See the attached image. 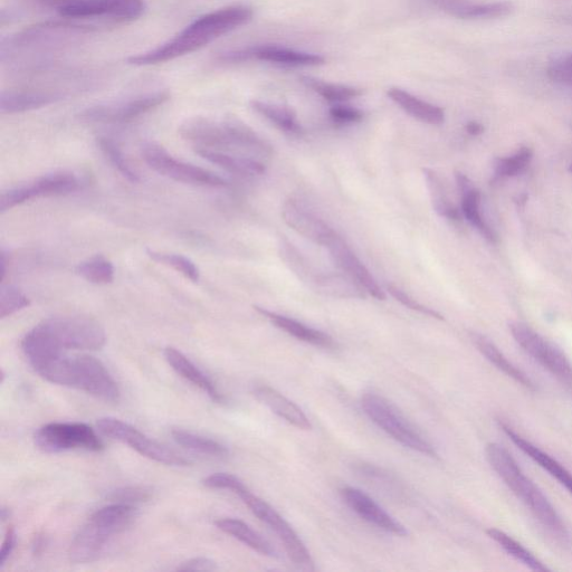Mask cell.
Returning a JSON list of instances; mask_svg holds the SVG:
<instances>
[{"mask_svg":"<svg viewBox=\"0 0 572 572\" xmlns=\"http://www.w3.org/2000/svg\"><path fill=\"white\" fill-rule=\"evenodd\" d=\"M253 9L247 6H230L198 17L171 40L154 50L129 57L128 63L148 66L166 63L178 57L196 52L217 38L230 33L251 21Z\"/></svg>","mask_w":572,"mask_h":572,"instance_id":"cell-1","label":"cell"},{"mask_svg":"<svg viewBox=\"0 0 572 572\" xmlns=\"http://www.w3.org/2000/svg\"><path fill=\"white\" fill-rule=\"evenodd\" d=\"M485 453L492 469L542 526L557 538L567 540L569 533L565 522L538 485L522 471L513 456L503 446L495 443L486 446Z\"/></svg>","mask_w":572,"mask_h":572,"instance_id":"cell-2","label":"cell"},{"mask_svg":"<svg viewBox=\"0 0 572 572\" xmlns=\"http://www.w3.org/2000/svg\"><path fill=\"white\" fill-rule=\"evenodd\" d=\"M35 373L50 383L82 390L104 402L118 403L120 389L106 366L88 355L57 357L37 368Z\"/></svg>","mask_w":572,"mask_h":572,"instance_id":"cell-3","label":"cell"},{"mask_svg":"<svg viewBox=\"0 0 572 572\" xmlns=\"http://www.w3.org/2000/svg\"><path fill=\"white\" fill-rule=\"evenodd\" d=\"M179 135L199 148L234 149L261 157L272 155L269 143L235 118L223 121L203 117L188 119L180 126Z\"/></svg>","mask_w":572,"mask_h":572,"instance_id":"cell-4","label":"cell"},{"mask_svg":"<svg viewBox=\"0 0 572 572\" xmlns=\"http://www.w3.org/2000/svg\"><path fill=\"white\" fill-rule=\"evenodd\" d=\"M40 328L56 349L95 351L106 345V331L101 324L85 316H61L46 319Z\"/></svg>","mask_w":572,"mask_h":572,"instance_id":"cell-5","label":"cell"},{"mask_svg":"<svg viewBox=\"0 0 572 572\" xmlns=\"http://www.w3.org/2000/svg\"><path fill=\"white\" fill-rule=\"evenodd\" d=\"M361 406L371 421L392 436L395 441L415 452L437 457L434 446L425 440L423 435L386 398L376 394H366L361 399Z\"/></svg>","mask_w":572,"mask_h":572,"instance_id":"cell-6","label":"cell"},{"mask_svg":"<svg viewBox=\"0 0 572 572\" xmlns=\"http://www.w3.org/2000/svg\"><path fill=\"white\" fill-rule=\"evenodd\" d=\"M235 494L246 504L255 517L259 518L276 533L283 543L286 554L293 561L295 566L303 570H314L313 560L310 552L293 530L290 523L286 521L279 512H276L269 503L256 497L246 486L238 490Z\"/></svg>","mask_w":572,"mask_h":572,"instance_id":"cell-7","label":"cell"},{"mask_svg":"<svg viewBox=\"0 0 572 572\" xmlns=\"http://www.w3.org/2000/svg\"><path fill=\"white\" fill-rule=\"evenodd\" d=\"M510 330L512 337L524 352L548 370L561 384L572 388V364L564 352L526 323L513 322L510 324Z\"/></svg>","mask_w":572,"mask_h":572,"instance_id":"cell-8","label":"cell"},{"mask_svg":"<svg viewBox=\"0 0 572 572\" xmlns=\"http://www.w3.org/2000/svg\"><path fill=\"white\" fill-rule=\"evenodd\" d=\"M142 157L156 173L179 181V183L212 188H223L228 185L223 177L216 175L211 170L175 159L157 143H147L142 149Z\"/></svg>","mask_w":572,"mask_h":572,"instance_id":"cell-9","label":"cell"},{"mask_svg":"<svg viewBox=\"0 0 572 572\" xmlns=\"http://www.w3.org/2000/svg\"><path fill=\"white\" fill-rule=\"evenodd\" d=\"M35 445L44 453H61L71 450L101 452L103 442L94 429L83 423H51L35 433Z\"/></svg>","mask_w":572,"mask_h":572,"instance_id":"cell-10","label":"cell"},{"mask_svg":"<svg viewBox=\"0 0 572 572\" xmlns=\"http://www.w3.org/2000/svg\"><path fill=\"white\" fill-rule=\"evenodd\" d=\"M98 428L104 436L127 444L133 450L152 461L171 466H187L190 464L185 457L152 440V438L138 431L137 428L120 421V419L112 417L101 418L98 422Z\"/></svg>","mask_w":572,"mask_h":572,"instance_id":"cell-11","label":"cell"},{"mask_svg":"<svg viewBox=\"0 0 572 572\" xmlns=\"http://www.w3.org/2000/svg\"><path fill=\"white\" fill-rule=\"evenodd\" d=\"M81 186L82 181L71 171H57L44 175L32 183L6 190L0 196V213H5L34 198L68 195L79 190Z\"/></svg>","mask_w":572,"mask_h":572,"instance_id":"cell-12","label":"cell"},{"mask_svg":"<svg viewBox=\"0 0 572 572\" xmlns=\"http://www.w3.org/2000/svg\"><path fill=\"white\" fill-rule=\"evenodd\" d=\"M57 11L69 19L106 18L129 23L145 14L146 3L145 0H70Z\"/></svg>","mask_w":572,"mask_h":572,"instance_id":"cell-13","label":"cell"},{"mask_svg":"<svg viewBox=\"0 0 572 572\" xmlns=\"http://www.w3.org/2000/svg\"><path fill=\"white\" fill-rule=\"evenodd\" d=\"M169 99L170 93L167 91L149 93L128 101L90 108L81 114V118L100 123L130 122L157 109Z\"/></svg>","mask_w":572,"mask_h":572,"instance_id":"cell-14","label":"cell"},{"mask_svg":"<svg viewBox=\"0 0 572 572\" xmlns=\"http://www.w3.org/2000/svg\"><path fill=\"white\" fill-rule=\"evenodd\" d=\"M219 60L225 63H241L259 60L286 66H316L326 62L324 57L317 54L298 52L276 45H261L247 49L227 52Z\"/></svg>","mask_w":572,"mask_h":572,"instance_id":"cell-15","label":"cell"},{"mask_svg":"<svg viewBox=\"0 0 572 572\" xmlns=\"http://www.w3.org/2000/svg\"><path fill=\"white\" fill-rule=\"evenodd\" d=\"M119 536L116 531L93 518L76 533L69 550L70 560L75 565L90 564L106 551L111 540Z\"/></svg>","mask_w":572,"mask_h":572,"instance_id":"cell-16","label":"cell"},{"mask_svg":"<svg viewBox=\"0 0 572 572\" xmlns=\"http://www.w3.org/2000/svg\"><path fill=\"white\" fill-rule=\"evenodd\" d=\"M327 249L331 254L332 260L338 265V268L358 283L366 293L379 301L386 299L385 292L380 288L373 274L368 271L355 253L350 250L348 244L342 240L339 234L328 244Z\"/></svg>","mask_w":572,"mask_h":572,"instance_id":"cell-17","label":"cell"},{"mask_svg":"<svg viewBox=\"0 0 572 572\" xmlns=\"http://www.w3.org/2000/svg\"><path fill=\"white\" fill-rule=\"evenodd\" d=\"M341 498L351 510H354L358 516L365 521L374 524V526L383 529L393 535L399 537H406L408 531L388 514L383 508L380 507L373 499L366 493L346 486L340 490Z\"/></svg>","mask_w":572,"mask_h":572,"instance_id":"cell-18","label":"cell"},{"mask_svg":"<svg viewBox=\"0 0 572 572\" xmlns=\"http://www.w3.org/2000/svg\"><path fill=\"white\" fill-rule=\"evenodd\" d=\"M282 217L286 225L308 240L327 247L338 233L321 218L309 212L294 200H288L283 205Z\"/></svg>","mask_w":572,"mask_h":572,"instance_id":"cell-19","label":"cell"},{"mask_svg":"<svg viewBox=\"0 0 572 572\" xmlns=\"http://www.w3.org/2000/svg\"><path fill=\"white\" fill-rule=\"evenodd\" d=\"M499 426L502 432L510 438V441L516 445L520 450L527 454L532 461H535L542 467L543 470L547 471L552 478H555L562 486H565L566 490L572 494V474L566 469V467L560 464L557 460L552 459V457L540 450L538 446L532 444L527 438H524L521 434L514 431L511 425L499 422Z\"/></svg>","mask_w":572,"mask_h":572,"instance_id":"cell-20","label":"cell"},{"mask_svg":"<svg viewBox=\"0 0 572 572\" xmlns=\"http://www.w3.org/2000/svg\"><path fill=\"white\" fill-rule=\"evenodd\" d=\"M253 394L262 404L269 407L274 414L283 418L285 422L302 429V431H311L312 425L307 415L290 399L279 393L278 390L265 385L256 386Z\"/></svg>","mask_w":572,"mask_h":572,"instance_id":"cell-21","label":"cell"},{"mask_svg":"<svg viewBox=\"0 0 572 572\" xmlns=\"http://www.w3.org/2000/svg\"><path fill=\"white\" fill-rule=\"evenodd\" d=\"M164 355L170 367L173 368L179 376L202 389L214 403H225V397L219 392L213 380L208 378L202 370L196 367L183 352L173 347H168L165 349Z\"/></svg>","mask_w":572,"mask_h":572,"instance_id":"cell-22","label":"cell"},{"mask_svg":"<svg viewBox=\"0 0 572 572\" xmlns=\"http://www.w3.org/2000/svg\"><path fill=\"white\" fill-rule=\"evenodd\" d=\"M448 15L461 19H494L510 15L513 5L508 2L475 4L470 0H432Z\"/></svg>","mask_w":572,"mask_h":572,"instance_id":"cell-23","label":"cell"},{"mask_svg":"<svg viewBox=\"0 0 572 572\" xmlns=\"http://www.w3.org/2000/svg\"><path fill=\"white\" fill-rule=\"evenodd\" d=\"M255 310L262 314L264 318L270 320L276 328L289 333L290 336L297 338L298 340L323 349L337 348L336 341L327 335V333L310 328L297 320L281 316V314L260 307H255Z\"/></svg>","mask_w":572,"mask_h":572,"instance_id":"cell-24","label":"cell"},{"mask_svg":"<svg viewBox=\"0 0 572 572\" xmlns=\"http://www.w3.org/2000/svg\"><path fill=\"white\" fill-rule=\"evenodd\" d=\"M62 99L60 94L36 90H9L0 95L3 114L23 113L41 109Z\"/></svg>","mask_w":572,"mask_h":572,"instance_id":"cell-25","label":"cell"},{"mask_svg":"<svg viewBox=\"0 0 572 572\" xmlns=\"http://www.w3.org/2000/svg\"><path fill=\"white\" fill-rule=\"evenodd\" d=\"M457 186H459L462 196V214L485 238L491 243L498 242V236L495 235L492 228L484 221L481 214V195L471 180L464 174L456 173Z\"/></svg>","mask_w":572,"mask_h":572,"instance_id":"cell-26","label":"cell"},{"mask_svg":"<svg viewBox=\"0 0 572 572\" xmlns=\"http://www.w3.org/2000/svg\"><path fill=\"white\" fill-rule=\"evenodd\" d=\"M195 148L196 154L199 157L212 162V164L217 165L218 167L230 171V173L244 177L261 176L265 173L266 169L262 162L253 158L232 156L219 150L199 147Z\"/></svg>","mask_w":572,"mask_h":572,"instance_id":"cell-27","label":"cell"},{"mask_svg":"<svg viewBox=\"0 0 572 572\" xmlns=\"http://www.w3.org/2000/svg\"><path fill=\"white\" fill-rule=\"evenodd\" d=\"M388 97L409 114V116L428 123V125H442L445 120V113L440 107L418 99L414 97L413 94L402 89H390L388 91Z\"/></svg>","mask_w":572,"mask_h":572,"instance_id":"cell-28","label":"cell"},{"mask_svg":"<svg viewBox=\"0 0 572 572\" xmlns=\"http://www.w3.org/2000/svg\"><path fill=\"white\" fill-rule=\"evenodd\" d=\"M473 342L481 354L488 359L491 364L501 370L504 375H507L514 381H517L518 384L531 390V392H535L537 389L535 383H533V381L524 374L522 370L514 366L493 342L481 335H474Z\"/></svg>","mask_w":572,"mask_h":572,"instance_id":"cell-29","label":"cell"},{"mask_svg":"<svg viewBox=\"0 0 572 572\" xmlns=\"http://www.w3.org/2000/svg\"><path fill=\"white\" fill-rule=\"evenodd\" d=\"M216 527L259 554L276 557V551L271 543L253 530L249 524L237 519H221L216 521Z\"/></svg>","mask_w":572,"mask_h":572,"instance_id":"cell-30","label":"cell"},{"mask_svg":"<svg viewBox=\"0 0 572 572\" xmlns=\"http://www.w3.org/2000/svg\"><path fill=\"white\" fill-rule=\"evenodd\" d=\"M320 292L337 298H366V291L350 278L340 274H320L314 280Z\"/></svg>","mask_w":572,"mask_h":572,"instance_id":"cell-31","label":"cell"},{"mask_svg":"<svg viewBox=\"0 0 572 572\" xmlns=\"http://www.w3.org/2000/svg\"><path fill=\"white\" fill-rule=\"evenodd\" d=\"M424 177L435 212L446 219H450V221H461V212L452 204L450 198H448L442 180L437 176L435 171L424 169Z\"/></svg>","mask_w":572,"mask_h":572,"instance_id":"cell-32","label":"cell"},{"mask_svg":"<svg viewBox=\"0 0 572 572\" xmlns=\"http://www.w3.org/2000/svg\"><path fill=\"white\" fill-rule=\"evenodd\" d=\"M488 535L491 539L497 542L509 556L522 562L524 566H527L533 571L549 570V568L543 565V562L533 555L532 552L527 548H524L520 542L514 540L512 537L507 535V533L498 529H490L488 530Z\"/></svg>","mask_w":572,"mask_h":572,"instance_id":"cell-33","label":"cell"},{"mask_svg":"<svg viewBox=\"0 0 572 572\" xmlns=\"http://www.w3.org/2000/svg\"><path fill=\"white\" fill-rule=\"evenodd\" d=\"M171 435H173L177 444L187 448L189 451L212 457H225L228 455L227 447L211 440V438L187 432L184 429H174Z\"/></svg>","mask_w":572,"mask_h":572,"instance_id":"cell-34","label":"cell"},{"mask_svg":"<svg viewBox=\"0 0 572 572\" xmlns=\"http://www.w3.org/2000/svg\"><path fill=\"white\" fill-rule=\"evenodd\" d=\"M251 104L257 113L274 123L281 130L294 133V135L301 133L302 129L298 123L297 116L288 107L262 101H253Z\"/></svg>","mask_w":572,"mask_h":572,"instance_id":"cell-35","label":"cell"},{"mask_svg":"<svg viewBox=\"0 0 572 572\" xmlns=\"http://www.w3.org/2000/svg\"><path fill=\"white\" fill-rule=\"evenodd\" d=\"M76 274L93 284L107 285L114 281V266L102 255L79 264Z\"/></svg>","mask_w":572,"mask_h":572,"instance_id":"cell-36","label":"cell"},{"mask_svg":"<svg viewBox=\"0 0 572 572\" xmlns=\"http://www.w3.org/2000/svg\"><path fill=\"white\" fill-rule=\"evenodd\" d=\"M301 81L304 85H307L308 88L317 92L320 97L329 102H346L351 99H356L362 94L359 89L346 87V85L323 82L310 78V76H303Z\"/></svg>","mask_w":572,"mask_h":572,"instance_id":"cell-37","label":"cell"},{"mask_svg":"<svg viewBox=\"0 0 572 572\" xmlns=\"http://www.w3.org/2000/svg\"><path fill=\"white\" fill-rule=\"evenodd\" d=\"M98 145L104 156L111 162V165L116 168L123 177L127 178L133 184L138 183L140 177L137 171L132 168L130 162L126 156L123 155V152L116 142L107 137H100L98 138Z\"/></svg>","mask_w":572,"mask_h":572,"instance_id":"cell-38","label":"cell"},{"mask_svg":"<svg viewBox=\"0 0 572 572\" xmlns=\"http://www.w3.org/2000/svg\"><path fill=\"white\" fill-rule=\"evenodd\" d=\"M147 254L151 260L170 266V268H173L180 274H183L186 279L194 283H197L200 279V272L196 264L186 256L151 250H148Z\"/></svg>","mask_w":572,"mask_h":572,"instance_id":"cell-39","label":"cell"},{"mask_svg":"<svg viewBox=\"0 0 572 572\" xmlns=\"http://www.w3.org/2000/svg\"><path fill=\"white\" fill-rule=\"evenodd\" d=\"M532 157V150L528 147H522L513 156L501 158L495 162V175L501 178L517 176L529 166Z\"/></svg>","mask_w":572,"mask_h":572,"instance_id":"cell-40","label":"cell"},{"mask_svg":"<svg viewBox=\"0 0 572 572\" xmlns=\"http://www.w3.org/2000/svg\"><path fill=\"white\" fill-rule=\"evenodd\" d=\"M30 299L19 289L12 285L2 286L0 290V318L12 316L30 305Z\"/></svg>","mask_w":572,"mask_h":572,"instance_id":"cell-41","label":"cell"},{"mask_svg":"<svg viewBox=\"0 0 572 572\" xmlns=\"http://www.w3.org/2000/svg\"><path fill=\"white\" fill-rule=\"evenodd\" d=\"M151 497L152 491L146 486H123L108 495V499L113 503L129 505L145 503Z\"/></svg>","mask_w":572,"mask_h":572,"instance_id":"cell-42","label":"cell"},{"mask_svg":"<svg viewBox=\"0 0 572 572\" xmlns=\"http://www.w3.org/2000/svg\"><path fill=\"white\" fill-rule=\"evenodd\" d=\"M548 75L552 81L572 87V53L560 56L552 62Z\"/></svg>","mask_w":572,"mask_h":572,"instance_id":"cell-43","label":"cell"},{"mask_svg":"<svg viewBox=\"0 0 572 572\" xmlns=\"http://www.w3.org/2000/svg\"><path fill=\"white\" fill-rule=\"evenodd\" d=\"M387 290L390 293V295H392V297L396 299L399 303H402L404 307L422 313L424 314V316L432 317L438 320L444 319L440 313L434 311L433 309L425 307V305L417 302L412 297H409L407 293L397 288V286L388 285Z\"/></svg>","mask_w":572,"mask_h":572,"instance_id":"cell-44","label":"cell"},{"mask_svg":"<svg viewBox=\"0 0 572 572\" xmlns=\"http://www.w3.org/2000/svg\"><path fill=\"white\" fill-rule=\"evenodd\" d=\"M203 484L209 489L230 490L234 493L245 486L235 475L227 473H216L208 476V478L203 481Z\"/></svg>","mask_w":572,"mask_h":572,"instance_id":"cell-45","label":"cell"},{"mask_svg":"<svg viewBox=\"0 0 572 572\" xmlns=\"http://www.w3.org/2000/svg\"><path fill=\"white\" fill-rule=\"evenodd\" d=\"M330 117L333 121L341 123V125H348V123L361 121L364 118V113L356 108L337 104V106L331 108Z\"/></svg>","mask_w":572,"mask_h":572,"instance_id":"cell-46","label":"cell"},{"mask_svg":"<svg viewBox=\"0 0 572 572\" xmlns=\"http://www.w3.org/2000/svg\"><path fill=\"white\" fill-rule=\"evenodd\" d=\"M216 569L215 561L203 557L190 559L177 568L178 571H213Z\"/></svg>","mask_w":572,"mask_h":572,"instance_id":"cell-47","label":"cell"},{"mask_svg":"<svg viewBox=\"0 0 572 572\" xmlns=\"http://www.w3.org/2000/svg\"><path fill=\"white\" fill-rule=\"evenodd\" d=\"M16 545V532L14 527H9L3 541L2 550H0V569H2L9 557L12 556Z\"/></svg>","mask_w":572,"mask_h":572,"instance_id":"cell-48","label":"cell"},{"mask_svg":"<svg viewBox=\"0 0 572 572\" xmlns=\"http://www.w3.org/2000/svg\"><path fill=\"white\" fill-rule=\"evenodd\" d=\"M46 547V537L43 533H38L33 541V554L35 556H40Z\"/></svg>","mask_w":572,"mask_h":572,"instance_id":"cell-49","label":"cell"},{"mask_svg":"<svg viewBox=\"0 0 572 572\" xmlns=\"http://www.w3.org/2000/svg\"><path fill=\"white\" fill-rule=\"evenodd\" d=\"M466 131L470 133L472 136H480L483 133L484 128L479 122H469L466 125Z\"/></svg>","mask_w":572,"mask_h":572,"instance_id":"cell-50","label":"cell"},{"mask_svg":"<svg viewBox=\"0 0 572 572\" xmlns=\"http://www.w3.org/2000/svg\"><path fill=\"white\" fill-rule=\"evenodd\" d=\"M34 2L43 4V5H47V6H56L57 9H59L60 7L65 5L66 3H69L70 0H34Z\"/></svg>","mask_w":572,"mask_h":572,"instance_id":"cell-51","label":"cell"},{"mask_svg":"<svg viewBox=\"0 0 572 572\" xmlns=\"http://www.w3.org/2000/svg\"><path fill=\"white\" fill-rule=\"evenodd\" d=\"M9 518V511L6 508L2 509V520L5 521Z\"/></svg>","mask_w":572,"mask_h":572,"instance_id":"cell-52","label":"cell"},{"mask_svg":"<svg viewBox=\"0 0 572 572\" xmlns=\"http://www.w3.org/2000/svg\"><path fill=\"white\" fill-rule=\"evenodd\" d=\"M569 170H570V171H571V173H572V165L570 166Z\"/></svg>","mask_w":572,"mask_h":572,"instance_id":"cell-53","label":"cell"}]
</instances>
